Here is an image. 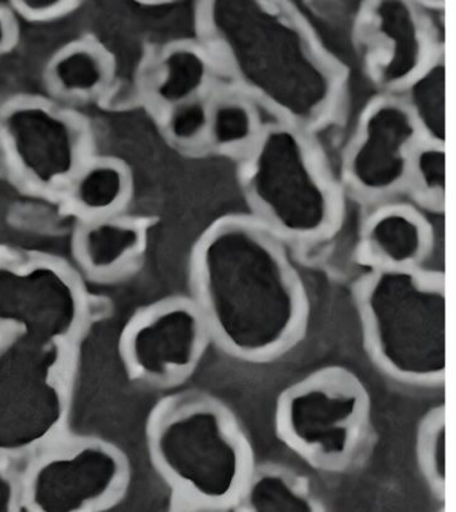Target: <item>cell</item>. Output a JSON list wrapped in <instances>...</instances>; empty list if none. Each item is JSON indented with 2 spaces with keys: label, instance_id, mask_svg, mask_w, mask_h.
I'll return each instance as SVG.
<instances>
[{
  "label": "cell",
  "instance_id": "6da1fadb",
  "mask_svg": "<svg viewBox=\"0 0 456 512\" xmlns=\"http://www.w3.org/2000/svg\"><path fill=\"white\" fill-rule=\"evenodd\" d=\"M190 278L210 339L233 358L272 363L305 338L312 316L307 286L283 245L260 225L215 224L194 249Z\"/></svg>",
  "mask_w": 456,
  "mask_h": 512
},
{
  "label": "cell",
  "instance_id": "7a4b0ae2",
  "mask_svg": "<svg viewBox=\"0 0 456 512\" xmlns=\"http://www.w3.org/2000/svg\"><path fill=\"white\" fill-rule=\"evenodd\" d=\"M154 468L184 505L238 508L257 468L247 430L222 400L187 393L165 401L150 418Z\"/></svg>",
  "mask_w": 456,
  "mask_h": 512
},
{
  "label": "cell",
  "instance_id": "3957f363",
  "mask_svg": "<svg viewBox=\"0 0 456 512\" xmlns=\"http://www.w3.org/2000/svg\"><path fill=\"white\" fill-rule=\"evenodd\" d=\"M364 349L379 371L414 389L444 385L447 366L443 275L417 268L374 269L359 284Z\"/></svg>",
  "mask_w": 456,
  "mask_h": 512
},
{
  "label": "cell",
  "instance_id": "277c9868",
  "mask_svg": "<svg viewBox=\"0 0 456 512\" xmlns=\"http://www.w3.org/2000/svg\"><path fill=\"white\" fill-rule=\"evenodd\" d=\"M274 430L280 443L310 468L347 473L372 441V395L352 370L324 366L279 394Z\"/></svg>",
  "mask_w": 456,
  "mask_h": 512
},
{
  "label": "cell",
  "instance_id": "5b68a950",
  "mask_svg": "<svg viewBox=\"0 0 456 512\" xmlns=\"http://www.w3.org/2000/svg\"><path fill=\"white\" fill-rule=\"evenodd\" d=\"M64 346L17 333L0 338V460L33 458L58 443L68 411Z\"/></svg>",
  "mask_w": 456,
  "mask_h": 512
},
{
  "label": "cell",
  "instance_id": "8992f818",
  "mask_svg": "<svg viewBox=\"0 0 456 512\" xmlns=\"http://www.w3.org/2000/svg\"><path fill=\"white\" fill-rule=\"evenodd\" d=\"M245 184L260 212L287 237L313 240L332 232L337 219L333 189L292 130L259 135L250 148Z\"/></svg>",
  "mask_w": 456,
  "mask_h": 512
},
{
  "label": "cell",
  "instance_id": "52a82bcc",
  "mask_svg": "<svg viewBox=\"0 0 456 512\" xmlns=\"http://www.w3.org/2000/svg\"><path fill=\"white\" fill-rule=\"evenodd\" d=\"M128 466L112 444L98 439L55 443L40 451L22 475V508L85 512L105 508L122 494Z\"/></svg>",
  "mask_w": 456,
  "mask_h": 512
},
{
  "label": "cell",
  "instance_id": "ba28073f",
  "mask_svg": "<svg viewBox=\"0 0 456 512\" xmlns=\"http://www.w3.org/2000/svg\"><path fill=\"white\" fill-rule=\"evenodd\" d=\"M84 301L64 266L0 258V330L67 345L82 325Z\"/></svg>",
  "mask_w": 456,
  "mask_h": 512
},
{
  "label": "cell",
  "instance_id": "9c48e42d",
  "mask_svg": "<svg viewBox=\"0 0 456 512\" xmlns=\"http://www.w3.org/2000/svg\"><path fill=\"white\" fill-rule=\"evenodd\" d=\"M0 133L14 167L40 189L68 187L88 160L82 123L52 103L29 102L10 109Z\"/></svg>",
  "mask_w": 456,
  "mask_h": 512
},
{
  "label": "cell",
  "instance_id": "30bf717a",
  "mask_svg": "<svg viewBox=\"0 0 456 512\" xmlns=\"http://www.w3.org/2000/svg\"><path fill=\"white\" fill-rule=\"evenodd\" d=\"M210 340L193 299H173L138 316L125 331L122 349L134 375L169 385L193 374Z\"/></svg>",
  "mask_w": 456,
  "mask_h": 512
},
{
  "label": "cell",
  "instance_id": "8fae6325",
  "mask_svg": "<svg viewBox=\"0 0 456 512\" xmlns=\"http://www.w3.org/2000/svg\"><path fill=\"white\" fill-rule=\"evenodd\" d=\"M418 139V125L403 110H378L365 122L350 154V179L368 193L397 188L408 178Z\"/></svg>",
  "mask_w": 456,
  "mask_h": 512
},
{
  "label": "cell",
  "instance_id": "7c38bea8",
  "mask_svg": "<svg viewBox=\"0 0 456 512\" xmlns=\"http://www.w3.org/2000/svg\"><path fill=\"white\" fill-rule=\"evenodd\" d=\"M432 237L410 210L394 208L375 215L365 229V258L375 269L417 268L427 258Z\"/></svg>",
  "mask_w": 456,
  "mask_h": 512
},
{
  "label": "cell",
  "instance_id": "4fadbf2b",
  "mask_svg": "<svg viewBox=\"0 0 456 512\" xmlns=\"http://www.w3.org/2000/svg\"><path fill=\"white\" fill-rule=\"evenodd\" d=\"M145 232L138 223L109 215L85 219L74 240V252L89 274H118L142 253Z\"/></svg>",
  "mask_w": 456,
  "mask_h": 512
},
{
  "label": "cell",
  "instance_id": "5bb4252c",
  "mask_svg": "<svg viewBox=\"0 0 456 512\" xmlns=\"http://www.w3.org/2000/svg\"><path fill=\"white\" fill-rule=\"evenodd\" d=\"M112 78V58L102 47L92 42L65 45L55 54L48 69L53 92L69 100L98 97Z\"/></svg>",
  "mask_w": 456,
  "mask_h": 512
},
{
  "label": "cell",
  "instance_id": "9a60e30c",
  "mask_svg": "<svg viewBox=\"0 0 456 512\" xmlns=\"http://www.w3.org/2000/svg\"><path fill=\"white\" fill-rule=\"evenodd\" d=\"M249 512H320L325 505L307 476L288 466L267 464L254 470L238 505Z\"/></svg>",
  "mask_w": 456,
  "mask_h": 512
},
{
  "label": "cell",
  "instance_id": "2e32d148",
  "mask_svg": "<svg viewBox=\"0 0 456 512\" xmlns=\"http://www.w3.org/2000/svg\"><path fill=\"white\" fill-rule=\"evenodd\" d=\"M67 189L70 203L85 219L109 217L127 202L130 178L117 160H87Z\"/></svg>",
  "mask_w": 456,
  "mask_h": 512
},
{
  "label": "cell",
  "instance_id": "e0dca14e",
  "mask_svg": "<svg viewBox=\"0 0 456 512\" xmlns=\"http://www.w3.org/2000/svg\"><path fill=\"white\" fill-rule=\"evenodd\" d=\"M205 63L192 49L173 47L158 59L149 79V95L165 110L194 100L193 95L202 87Z\"/></svg>",
  "mask_w": 456,
  "mask_h": 512
},
{
  "label": "cell",
  "instance_id": "ac0fdd59",
  "mask_svg": "<svg viewBox=\"0 0 456 512\" xmlns=\"http://www.w3.org/2000/svg\"><path fill=\"white\" fill-rule=\"evenodd\" d=\"M417 459L420 474L435 499L445 498V409L429 410L417 433Z\"/></svg>",
  "mask_w": 456,
  "mask_h": 512
},
{
  "label": "cell",
  "instance_id": "d6986e66",
  "mask_svg": "<svg viewBox=\"0 0 456 512\" xmlns=\"http://www.w3.org/2000/svg\"><path fill=\"white\" fill-rule=\"evenodd\" d=\"M259 135L252 114L242 104L223 102L209 108L207 142L215 148H252Z\"/></svg>",
  "mask_w": 456,
  "mask_h": 512
},
{
  "label": "cell",
  "instance_id": "ffe728a7",
  "mask_svg": "<svg viewBox=\"0 0 456 512\" xmlns=\"http://www.w3.org/2000/svg\"><path fill=\"white\" fill-rule=\"evenodd\" d=\"M409 178L430 200L443 198L445 189V154L440 143L419 144L409 168Z\"/></svg>",
  "mask_w": 456,
  "mask_h": 512
},
{
  "label": "cell",
  "instance_id": "44dd1931",
  "mask_svg": "<svg viewBox=\"0 0 456 512\" xmlns=\"http://www.w3.org/2000/svg\"><path fill=\"white\" fill-rule=\"evenodd\" d=\"M209 108L197 99L167 110L169 137L182 145H193L207 140Z\"/></svg>",
  "mask_w": 456,
  "mask_h": 512
},
{
  "label": "cell",
  "instance_id": "7402d4cb",
  "mask_svg": "<svg viewBox=\"0 0 456 512\" xmlns=\"http://www.w3.org/2000/svg\"><path fill=\"white\" fill-rule=\"evenodd\" d=\"M22 509V476L15 474L9 461L0 460V512Z\"/></svg>",
  "mask_w": 456,
  "mask_h": 512
},
{
  "label": "cell",
  "instance_id": "603a6c76",
  "mask_svg": "<svg viewBox=\"0 0 456 512\" xmlns=\"http://www.w3.org/2000/svg\"><path fill=\"white\" fill-rule=\"evenodd\" d=\"M25 9L28 10L34 18L54 19L63 17L70 10L74 9L73 2H58V0H43V2H25Z\"/></svg>",
  "mask_w": 456,
  "mask_h": 512
},
{
  "label": "cell",
  "instance_id": "cb8c5ba5",
  "mask_svg": "<svg viewBox=\"0 0 456 512\" xmlns=\"http://www.w3.org/2000/svg\"><path fill=\"white\" fill-rule=\"evenodd\" d=\"M8 39V24L5 19L0 15V48L3 47L4 43Z\"/></svg>",
  "mask_w": 456,
  "mask_h": 512
}]
</instances>
